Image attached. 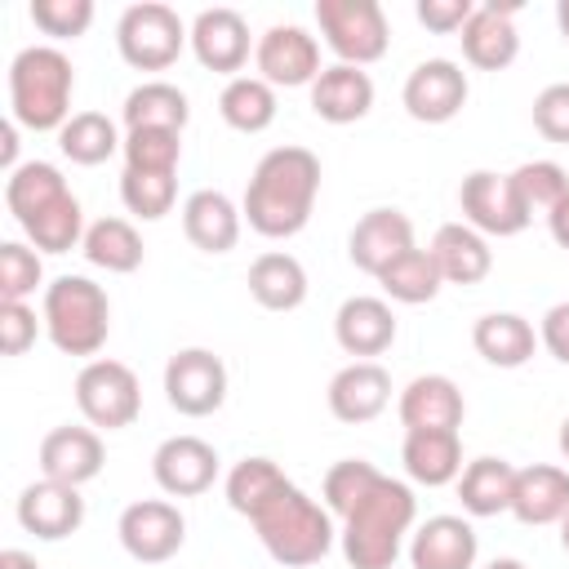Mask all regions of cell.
<instances>
[{
    "label": "cell",
    "mask_w": 569,
    "mask_h": 569,
    "mask_svg": "<svg viewBox=\"0 0 569 569\" xmlns=\"http://www.w3.org/2000/svg\"><path fill=\"white\" fill-rule=\"evenodd\" d=\"M320 196V160L307 147H271L244 187L240 213L267 240H289L311 222Z\"/></svg>",
    "instance_id": "obj_1"
},
{
    "label": "cell",
    "mask_w": 569,
    "mask_h": 569,
    "mask_svg": "<svg viewBox=\"0 0 569 569\" xmlns=\"http://www.w3.org/2000/svg\"><path fill=\"white\" fill-rule=\"evenodd\" d=\"M413 520H418L413 489L396 476H378V485L342 516L338 542H342L347 565L351 569H391Z\"/></svg>",
    "instance_id": "obj_2"
},
{
    "label": "cell",
    "mask_w": 569,
    "mask_h": 569,
    "mask_svg": "<svg viewBox=\"0 0 569 569\" xmlns=\"http://www.w3.org/2000/svg\"><path fill=\"white\" fill-rule=\"evenodd\" d=\"M258 542L267 547V556L284 569H307V565H320L329 551H333V511L320 507L316 498H307L293 480L262 507L249 516Z\"/></svg>",
    "instance_id": "obj_3"
},
{
    "label": "cell",
    "mask_w": 569,
    "mask_h": 569,
    "mask_svg": "<svg viewBox=\"0 0 569 569\" xmlns=\"http://www.w3.org/2000/svg\"><path fill=\"white\" fill-rule=\"evenodd\" d=\"M76 67L53 44H27L9 62V116L31 133H58L71 120Z\"/></svg>",
    "instance_id": "obj_4"
},
{
    "label": "cell",
    "mask_w": 569,
    "mask_h": 569,
    "mask_svg": "<svg viewBox=\"0 0 569 569\" xmlns=\"http://www.w3.org/2000/svg\"><path fill=\"white\" fill-rule=\"evenodd\" d=\"M40 320L62 356H98L111 333V298L89 276H58L44 284Z\"/></svg>",
    "instance_id": "obj_5"
},
{
    "label": "cell",
    "mask_w": 569,
    "mask_h": 569,
    "mask_svg": "<svg viewBox=\"0 0 569 569\" xmlns=\"http://www.w3.org/2000/svg\"><path fill=\"white\" fill-rule=\"evenodd\" d=\"M191 44V27H182L178 9L160 0L129 4L116 22V49L133 71H164Z\"/></svg>",
    "instance_id": "obj_6"
},
{
    "label": "cell",
    "mask_w": 569,
    "mask_h": 569,
    "mask_svg": "<svg viewBox=\"0 0 569 569\" xmlns=\"http://www.w3.org/2000/svg\"><path fill=\"white\" fill-rule=\"evenodd\" d=\"M316 22L325 44L347 67H369L391 44V27L378 0H316Z\"/></svg>",
    "instance_id": "obj_7"
},
{
    "label": "cell",
    "mask_w": 569,
    "mask_h": 569,
    "mask_svg": "<svg viewBox=\"0 0 569 569\" xmlns=\"http://www.w3.org/2000/svg\"><path fill=\"white\" fill-rule=\"evenodd\" d=\"M76 409L84 413L89 427H102V431L133 427V418L142 413L138 373L124 360H89L76 373Z\"/></svg>",
    "instance_id": "obj_8"
},
{
    "label": "cell",
    "mask_w": 569,
    "mask_h": 569,
    "mask_svg": "<svg viewBox=\"0 0 569 569\" xmlns=\"http://www.w3.org/2000/svg\"><path fill=\"white\" fill-rule=\"evenodd\" d=\"M164 400L182 418H209L227 400V365L209 347H182L164 365Z\"/></svg>",
    "instance_id": "obj_9"
},
{
    "label": "cell",
    "mask_w": 569,
    "mask_h": 569,
    "mask_svg": "<svg viewBox=\"0 0 569 569\" xmlns=\"http://www.w3.org/2000/svg\"><path fill=\"white\" fill-rule=\"evenodd\" d=\"M458 204H462L467 227H476L480 236H520L533 218L511 173H493V169H471L458 187Z\"/></svg>",
    "instance_id": "obj_10"
},
{
    "label": "cell",
    "mask_w": 569,
    "mask_h": 569,
    "mask_svg": "<svg viewBox=\"0 0 569 569\" xmlns=\"http://www.w3.org/2000/svg\"><path fill=\"white\" fill-rule=\"evenodd\" d=\"M253 62H258V76L271 84V89H298V84H316V76L325 71L320 67V44L307 27L298 22H276L258 36L253 44Z\"/></svg>",
    "instance_id": "obj_11"
},
{
    "label": "cell",
    "mask_w": 569,
    "mask_h": 569,
    "mask_svg": "<svg viewBox=\"0 0 569 569\" xmlns=\"http://www.w3.org/2000/svg\"><path fill=\"white\" fill-rule=\"evenodd\" d=\"M116 533H120V547H124L133 560H142V565H164V560H173V556L182 551V542H187V520H182V511H178L173 502H164V498H142V502H129V507L120 511Z\"/></svg>",
    "instance_id": "obj_12"
},
{
    "label": "cell",
    "mask_w": 569,
    "mask_h": 569,
    "mask_svg": "<svg viewBox=\"0 0 569 569\" xmlns=\"http://www.w3.org/2000/svg\"><path fill=\"white\" fill-rule=\"evenodd\" d=\"M467 71L449 58H427L405 76L400 102L413 120L422 124H449L462 107H467Z\"/></svg>",
    "instance_id": "obj_13"
},
{
    "label": "cell",
    "mask_w": 569,
    "mask_h": 569,
    "mask_svg": "<svg viewBox=\"0 0 569 569\" xmlns=\"http://www.w3.org/2000/svg\"><path fill=\"white\" fill-rule=\"evenodd\" d=\"M151 476L169 498H196L218 480V449L200 436H169L151 453Z\"/></svg>",
    "instance_id": "obj_14"
},
{
    "label": "cell",
    "mask_w": 569,
    "mask_h": 569,
    "mask_svg": "<svg viewBox=\"0 0 569 569\" xmlns=\"http://www.w3.org/2000/svg\"><path fill=\"white\" fill-rule=\"evenodd\" d=\"M18 525L40 542H62L84 525V498L76 485H58L40 476L18 493Z\"/></svg>",
    "instance_id": "obj_15"
},
{
    "label": "cell",
    "mask_w": 569,
    "mask_h": 569,
    "mask_svg": "<svg viewBox=\"0 0 569 569\" xmlns=\"http://www.w3.org/2000/svg\"><path fill=\"white\" fill-rule=\"evenodd\" d=\"M325 400L338 422H373L391 405V373L378 360H351L329 378Z\"/></svg>",
    "instance_id": "obj_16"
},
{
    "label": "cell",
    "mask_w": 569,
    "mask_h": 569,
    "mask_svg": "<svg viewBox=\"0 0 569 569\" xmlns=\"http://www.w3.org/2000/svg\"><path fill=\"white\" fill-rule=\"evenodd\" d=\"M191 53L204 71L231 76L249 62V22L236 9H200L191 22Z\"/></svg>",
    "instance_id": "obj_17"
},
{
    "label": "cell",
    "mask_w": 569,
    "mask_h": 569,
    "mask_svg": "<svg viewBox=\"0 0 569 569\" xmlns=\"http://www.w3.org/2000/svg\"><path fill=\"white\" fill-rule=\"evenodd\" d=\"M516 9L520 4H476L471 22L462 27V58L476 67V71H502L516 62L520 53V31H516Z\"/></svg>",
    "instance_id": "obj_18"
},
{
    "label": "cell",
    "mask_w": 569,
    "mask_h": 569,
    "mask_svg": "<svg viewBox=\"0 0 569 569\" xmlns=\"http://www.w3.org/2000/svg\"><path fill=\"white\" fill-rule=\"evenodd\" d=\"M396 413H400L405 431H458L462 427V413H467V400H462V391H458L453 378H445V373H418L400 391Z\"/></svg>",
    "instance_id": "obj_19"
},
{
    "label": "cell",
    "mask_w": 569,
    "mask_h": 569,
    "mask_svg": "<svg viewBox=\"0 0 569 569\" xmlns=\"http://www.w3.org/2000/svg\"><path fill=\"white\" fill-rule=\"evenodd\" d=\"M107 462V449H102V436L93 427H53L44 440H40V476L44 480H58V485H89Z\"/></svg>",
    "instance_id": "obj_20"
},
{
    "label": "cell",
    "mask_w": 569,
    "mask_h": 569,
    "mask_svg": "<svg viewBox=\"0 0 569 569\" xmlns=\"http://www.w3.org/2000/svg\"><path fill=\"white\" fill-rule=\"evenodd\" d=\"M480 538L462 516H431L409 533L413 569H476Z\"/></svg>",
    "instance_id": "obj_21"
},
{
    "label": "cell",
    "mask_w": 569,
    "mask_h": 569,
    "mask_svg": "<svg viewBox=\"0 0 569 569\" xmlns=\"http://www.w3.org/2000/svg\"><path fill=\"white\" fill-rule=\"evenodd\" d=\"M405 249H413V222H409V213H400V209H369L356 227H351V236H347V258L365 271V276H373L378 280V271L387 267V262H396Z\"/></svg>",
    "instance_id": "obj_22"
},
{
    "label": "cell",
    "mask_w": 569,
    "mask_h": 569,
    "mask_svg": "<svg viewBox=\"0 0 569 569\" xmlns=\"http://www.w3.org/2000/svg\"><path fill=\"white\" fill-rule=\"evenodd\" d=\"M333 338L356 360L382 356L396 342V311H391V302L387 298H369V293L347 298L338 307V316H333Z\"/></svg>",
    "instance_id": "obj_23"
},
{
    "label": "cell",
    "mask_w": 569,
    "mask_h": 569,
    "mask_svg": "<svg viewBox=\"0 0 569 569\" xmlns=\"http://www.w3.org/2000/svg\"><path fill=\"white\" fill-rule=\"evenodd\" d=\"M240 222H244V213L236 209V200L227 191L200 187L182 200V231L200 253H231L240 240Z\"/></svg>",
    "instance_id": "obj_24"
},
{
    "label": "cell",
    "mask_w": 569,
    "mask_h": 569,
    "mask_svg": "<svg viewBox=\"0 0 569 569\" xmlns=\"http://www.w3.org/2000/svg\"><path fill=\"white\" fill-rule=\"evenodd\" d=\"M369 107H373V80L365 67L333 62L311 84V111L325 124H356L369 116Z\"/></svg>",
    "instance_id": "obj_25"
},
{
    "label": "cell",
    "mask_w": 569,
    "mask_h": 569,
    "mask_svg": "<svg viewBox=\"0 0 569 569\" xmlns=\"http://www.w3.org/2000/svg\"><path fill=\"white\" fill-rule=\"evenodd\" d=\"M511 516L520 525H560L569 516V471L551 462L516 467Z\"/></svg>",
    "instance_id": "obj_26"
},
{
    "label": "cell",
    "mask_w": 569,
    "mask_h": 569,
    "mask_svg": "<svg viewBox=\"0 0 569 569\" xmlns=\"http://www.w3.org/2000/svg\"><path fill=\"white\" fill-rule=\"evenodd\" d=\"M431 258H436L445 284H480V280L493 271V249H489V240H485L476 227H467V222H445V227H436V236H431Z\"/></svg>",
    "instance_id": "obj_27"
},
{
    "label": "cell",
    "mask_w": 569,
    "mask_h": 569,
    "mask_svg": "<svg viewBox=\"0 0 569 569\" xmlns=\"http://www.w3.org/2000/svg\"><path fill=\"white\" fill-rule=\"evenodd\" d=\"M400 462L413 485H427V489L453 485L462 476V440L458 431H405Z\"/></svg>",
    "instance_id": "obj_28"
},
{
    "label": "cell",
    "mask_w": 569,
    "mask_h": 569,
    "mask_svg": "<svg viewBox=\"0 0 569 569\" xmlns=\"http://www.w3.org/2000/svg\"><path fill=\"white\" fill-rule=\"evenodd\" d=\"M249 293L262 311H298L307 302V271L293 253H258L249 262Z\"/></svg>",
    "instance_id": "obj_29"
},
{
    "label": "cell",
    "mask_w": 569,
    "mask_h": 569,
    "mask_svg": "<svg viewBox=\"0 0 569 569\" xmlns=\"http://www.w3.org/2000/svg\"><path fill=\"white\" fill-rule=\"evenodd\" d=\"M67 191H71V187H67L62 169L49 164V160H22V164L4 178V204H9V213H13L18 227H27L31 218H40V213H44L49 204H58Z\"/></svg>",
    "instance_id": "obj_30"
},
{
    "label": "cell",
    "mask_w": 569,
    "mask_h": 569,
    "mask_svg": "<svg viewBox=\"0 0 569 569\" xmlns=\"http://www.w3.org/2000/svg\"><path fill=\"white\" fill-rule=\"evenodd\" d=\"M471 347H476L489 365H498V369H520V365L533 356L538 333H533V325H529L525 316H516V311H489V316H480V320L471 325Z\"/></svg>",
    "instance_id": "obj_31"
},
{
    "label": "cell",
    "mask_w": 569,
    "mask_h": 569,
    "mask_svg": "<svg viewBox=\"0 0 569 569\" xmlns=\"http://www.w3.org/2000/svg\"><path fill=\"white\" fill-rule=\"evenodd\" d=\"M511 493H516V467L507 458H476L462 467L458 476V498H462V511L467 516H502L511 511Z\"/></svg>",
    "instance_id": "obj_32"
},
{
    "label": "cell",
    "mask_w": 569,
    "mask_h": 569,
    "mask_svg": "<svg viewBox=\"0 0 569 569\" xmlns=\"http://www.w3.org/2000/svg\"><path fill=\"white\" fill-rule=\"evenodd\" d=\"M120 116H124V129H173V133H182L187 120H191V102L169 80H142L138 89H129Z\"/></svg>",
    "instance_id": "obj_33"
},
{
    "label": "cell",
    "mask_w": 569,
    "mask_h": 569,
    "mask_svg": "<svg viewBox=\"0 0 569 569\" xmlns=\"http://www.w3.org/2000/svg\"><path fill=\"white\" fill-rule=\"evenodd\" d=\"M218 116L236 133H262L276 120V89L262 76H236L218 93Z\"/></svg>",
    "instance_id": "obj_34"
},
{
    "label": "cell",
    "mask_w": 569,
    "mask_h": 569,
    "mask_svg": "<svg viewBox=\"0 0 569 569\" xmlns=\"http://www.w3.org/2000/svg\"><path fill=\"white\" fill-rule=\"evenodd\" d=\"M80 249H84V258L93 267H102L111 276H129V271L142 267V236L124 218H98V222H89Z\"/></svg>",
    "instance_id": "obj_35"
},
{
    "label": "cell",
    "mask_w": 569,
    "mask_h": 569,
    "mask_svg": "<svg viewBox=\"0 0 569 569\" xmlns=\"http://www.w3.org/2000/svg\"><path fill=\"white\" fill-rule=\"evenodd\" d=\"M378 284H382V293L391 298V302H405V307H418V302H431L436 293H440V267H436V258H431V249H405L396 262H387L382 271H378Z\"/></svg>",
    "instance_id": "obj_36"
},
{
    "label": "cell",
    "mask_w": 569,
    "mask_h": 569,
    "mask_svg": "<svg viewBox=\"0 0 569 569\" xmlns=\"http://www.w3.org/2000/svg\"><path fill=\"white\" fill-rule=\"evenodd\" d=\"M58 147H62V156L71 160V164H102V160H111L120 147H124V138H120V129L102 116V111H76L62 129H58Z\"/></svg>",
    "instance_id": "obj_37"
},
{
    "label": "cell",
    "mask_w": 569,
    "mask_h": 569,
    "mask_svg": "<svg viewBox=\"0 0 569 569\" xmlns=\"http://www.w3.org/2000/svg\"><path fill=\"white\" fill-rule=\"evenodd\" d=\"M284 485H289V476H284L271 458H240V462L227 471V507H231L236 516H253V511H262Z\"/></svg>",
    "instance_id": "obj_38"
},
{
    "label": "cell",
    "mask_w": 569,
    "mask_h": 569,
    "mask_svg": "<svg viewBox=\"0 0 569 569\" xmlns=\"http://www.w3.org/2000/svg\"><path fill=\"white\" fill-rule=\"evenodd\" d=\"M84 209H80V200L67 191L58 204H49L40 218H31L27 227H22V236L40 249V253H67V249H76V244H84Z\"/></svg>",
    "instance_id": "obj_39"
},
{
    "label": "cell",
    "mask_w": 569,
    "mask_h": 569,
    "mask_svg": "<svg viewBox=\"0 0 569 569\" xmlns=\"http://www.w3.org/2000/svg\"><path fill=\"white\" fill-rule=\"evenodd\" d=\"M120 200L133 218L142 222H160L173 200H178V182L173 173H142V169H124L120 173Z\"/></svg>",
    "instance_id": "obj_40"
},
{
    "label": "cell",
    "mask_w": 569,
    "mask_h": 569,
    "mask_svg": "<svg viewBox=\"0 0 569 569\" xmlns=\"http://www.w3.org/2000/svg\"><path fill=\"white\" fill-rule=\"evenodd\" d=\"M120 151H124V169H142V173H178V160H182V133H173V129H129Z\"/></svg>",
    "instance_id": "obj_41"
},
{
    "label": "cell",
    "mask_w": 569,
    "mask_h": 569,
    "mask_svg": "<svg viewBox=\"0 0 569 569\" xmlns=\"http://www.w3.org/2000/svg\"><path fill=\"white\" fill-rule=\"evenodd\" d=\"M511 182H516L529 213H551L569 191V178L556 160H525V164L511 169Z\"/></svg>",
    "instance_id": "obj_42"
},
{
    "label": "cell",
    "mask_w": 569,
    "mask_h": 569,
    "mask_svg": "<svg viewBox=\"0 0 569 569\" xmlns=\"http://www.w3.org/2000/svg\"><path fill=\"white\" fill-rule=\"evenodd\" d=\"M378 467L373 462H365V458H342V462H333L329 471H325V485H320V493H325V507L342 520L373 485H378Z\"/></svg>",
    "instance_id": "obj_43"
},
{
    "label": "cell",
    "mask_w": 569,
    "mask_h": 569,
    "mask_svg": "<svg viewBox=\"0 0 569 569\" xmlns=\"http://www.w3.org/2000/svg\"><path fill=\"white\" fill-rule=\"evenodd\" d=\"M44 280V262L40 249L22 244V240H4L0 244V302H27Z\"/></svg>",
    "instance_id": "obj_44"
},
{
    "label": "cell",
    "mask_w": 569,
    "mask_h": 569,
    "mask_svg": "<svg viewBox=\"0 0 569 569\" xmlns=\"http://www.w3.org/2000/svg\"><path fill=\"white\" fill-rule=\"evenodd\" d=\"M31 22L53 40H76L93 22V0H31Z\"/></svg>",
    "instance_id": "obj_45"
},
{
    "label": "cell",
    "mask_w": 569,
    "mask_h": 569,
    "mask_svg": "<svg viewBox=\"0 0 569 569\" xmlns=\"http://www.w3.org/2000/svg\"><path fill=\"white\" fill-rule=\"evenodd\" d=\"M533 129H538L547 142H569V80L547 84V89L533 98Z\"/></svg>",
    "instance_id": "obj_46"
},
{
    "label": "cell",
    "mask_w": 569,
    "mask_h": 569,
    "mask_svg": "<svg viewBox=\"0 0 569 569\" xmlns=\"http://www.w3.org/2000/svg\"><path fill=\"white\" fill-rule=\"evenodd\" d=\"M44 329V320H36V311L27 302H0V347L4 356H22L36 333Z\"/></svg>",
    "instance_id": "obj_47"
},
{
    "label": "cell",
    "mask_w": 569,
    "mask_h": 569,
    "mask_svg": "<svg viewBox=\"0 0 569 569\" xmlns=\"http://www.w3.org/2000/svg\"><path fill=\"white\" fill-rule=\"evenodd\" d=\"M413 13H418V22H422L427 31L453 36V31H462V27L471 22L476 4H471V0H418Z\"/></svg>",
    "instance_id": "obj_48"
},
{
    "label": "cell",
    "mask_w": 569,
    "mask_h": 569,
    "mask_svg": "<svg viewBox=\"0 0 569 569\" xmlns=\"http://www.w3.org/2000/svg\"><path fill=\"white\" fill-rule=\"evenodd\" d=\"M538 342H542L560 365H569V302L547 307V316H542V325H538Z\"/></svg>",
    "instance_id": "obj_49"
},
{
    "label": "cell",
    "mask_w": 569,
    "mask_h": 569,
    "mask_svg": "<svg viewBox=\"0 0 569 569\" xmlns=\"http://www.w3.org/2000/svg\"><path fill=\"white\" fill-rule=\"evenodd\" d=\"M547 231H551V240H556L560 249H569V191H565V200L547 213Z\"/></svg>",
    "instance_id": "obj_50"
},
{
    "label": "cell",
    "mask_w": 569,
    "mask_h": 569,
    "mask_svg": "<svg viewBox=\"0 0 569 569\" xmlns=\"http://www.w3.org/2000/svg\"><path fill=\"white\" fill-rule=\"evenodd\" d=\"M0 160H4L9 173L18 169V120H13V116L0 124Z\"/></svg>",
    "instance_id": "obj_51"
},
{
    "label": "cell",
    "mask_w": 569,
    "mask_h": 569,
    "mask_svg": "<svg viewBox=\"0 0 569 569\" xmlns=\"http://www.w3.org/2000/svg\"><path fill=\"white\" fill-rule=\"evenodd\" d=\"M0 569H40V565H36V556L9 547V551H0Z\"/></svg>",
    "instance_id": "obj_52"
},
{
    "label": "cell",
    "mask_w": 569,
    "mask_h": 569,
    "mask_svg": "<svg viewBox=\"0 0 569 569\" xmlns=\"http://www.w3.org/2000/svg\"><path fill=\"white\" fill-rule=\"evenodd\" d=\"M556 27H560V36H565V44H569V0L556 4Z\"/></svg>",
    "instance_id": "obj_53"
},
{
    "label": "cell",
    "mask_w": 569,
    "mask_h": 569,
    "mask_svg": "<svg viewBox=\"0 0 569 569\" xmlns=\"http://www.w3.org/2000/svg\"><path fill=\"white\" fill-rule=\"evenodd\" d=\"M485 569H529L525 560H516V556H498V560H489Z\"/></svg>",
    "instance_id": "obj_54"
},
{
    "label": "cell",
    "mask_w": 569,
    "mask_h": 569,
    "mask_svg": "<svg viewBox=\"0 0 569 569\" xmlns=\"http://www.w3.org/2000/svg\"><path fill=\"white\" fill-rule=\"evenodd\" d=\"M560 453H565V462H569V413H565V422H560Z\"/></svg>",
    "instance_id": "obj_55"
},
{
    "label": "cell",
    "mask_w": 569,
    "mask_h": 569,
    "mask_svg": "<svg viewBox=\"0 0 569 569\" xmlns=\"http://www.w3.org/2000/svg\"><path fill=\"white\" fill-rule=\"evenodd\" d=\"M560 547H565V551H569V516H565V520H560Z\"/></svg>",
    "instance_id": "obj_56"
}]
</instances>
